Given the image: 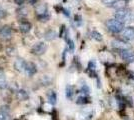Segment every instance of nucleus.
<instances>
[{"mask_svg":"<svg viewBox=\"0 0 134 120\" xmlns=\"http://www.w3.org/2000/svg\"><path fill=\"white\" fill-rule=\"evenodd\" d=\"M114 17L122 23L131 22V21H134V12L127 8H119V9H116V11L114 13Z\"/></svg>","mask_w":134,"mask_h":120,"instance_id":"obj_1","label":"nucleus"},{"mask_svg":"<svg viewBox=\"0 0 134 120\" xmlns=\"http://www.w3.org/2000/svg\"><path fill=\"white\" fill-rule=\"evenodd\" d=\"M106 27L112 33H119L125 28L124 23H122L117 19H109L106 22Z\"/></svg>","mask_w":134,"mask_h":120,"instance_id":"obj_2","label":"nucleus"},{"mask_svg":"<svg viewBox=\"0 0 134 120\" xmlns=\"http://www.w3.org/2000/svg\"><path fill=\"white\" fill-rule=\"evenodd\" d=\"M36 14H37V17L40 21H47L49 19V13H48V9H47V6L46 4H40L36 7Z\"/></svg>","mask_w":134,"mask_h":120,"instance_id":"obj_3","label":"nucleus"},{"mask_svg":"<svg viewBox=\"0 0 134 120\" xmlns=\"http://www.w3.org/2000/svg\"><path fill=\"white\" fill-rule=\"evenodd\" d=\"M47 50V44H45L44 42H38L36 44H34L33 47L31 48V52L33 53L34 55H43Z\"/></svg>","mask_w":134,"mask_h":120,"instance_id":"obj_4","label":"nucleus"},{"mask_svg":"<svg viewBox=\"0 0 134 120\" xmlns=\"http://www.w3.org/2000/svg\"><path fill=\"white\" fill-rule=\"evenodd\" d=\"M120 56L122 58L124 61L129 63H133L134 62V51L130 50L129 48L127 49H123L120 51Z\"/></svg>","mask_w":134,"mask_h":120,"instance_id":"obj_5","label":"nucleus"},{"mask_svg":"<svg viewBox=\"0 0 134 120\" xmlns=\"http://www.w3.org/2000/svg\"><path fill=\"white\" fill-rule=\"evenodd\" d=\"M121 36L123 39L128 40V41H133L134 40V27L129 26L124 28L121 31Z\"/></svg>","mask_w":134,"mask_h":120,"instance_id":"obj_6","label":"nucleus"},{"mask_svg":"<svg viewBox=\"0 0 134 120\" xmlns=\"http://www.w3.org/2000/svg\"><path fill=\"white\" fill-rule=\"evenodd\" d=\"M103 3L108 7H112V8H124V1H120V0H102Z\"/></svg>","mask_w":134,"mask_h":120,"instance_id":"obj_7","label":"nucleus"},{"mask_svg":"<svg viewBox=\"0 0 134 120\" xmlns=\"http://www.w3.org/2000/svg\"><path fill=\"white\" fill-rule=\"evenodd\" d=\"M0 36H1V38H3V39H10L12 36V29L10 26H8V25H5V26H3L2 28L0 29Z\"/></svg>","mask_w":134,"mask_h":120,"instance_id":"obj_8","label":"nucleus"},{"mask_svg":"<svg viewBox=\"0 0 134 120\" xmlns=\"http://www.w3.org/2000/svg\"><path fill=\"white\" fill-rule=\"evenodd\" d=\"M26 62L24 59L22 58H17L14 62V67L16 69L18 72H21V73H24V70H25V66H26Z\"/></svg>","mask_w":134,"mask_h":120,"instance_id":"obj_9","label":"nucleus"},{"mask_svg":"<svg viewBox=\"0 0 134 120\" xmlns=\"http://www.w3.org/2000/svg\"><path fill=\"white\" fill-rule=\"evenodd\" d=\"M37 72V67L33 62H26L24 73H26L28 76H32Z\"/></svg>","mask_w":134,"mask_h":120,"instance_id":"obj_10","label":"nucleus"},{"mask_svg":"<svg viewBox=\"0 0 134 120\" xmlns=\"http://www.w3.org/2000/svg\"><path fill=\"white\" fill-rule=\"evenodd\" d=\"M93 117V112L92 109H83L80 113H79V119L80 120H91Z\"/></svg>","mask_w":134,"mask_h":120,"instance_id":"obj_11","label":"nucleus"},{"mask_svg":"<svg viewBox=\"0 0 134 120\" xmlns=\"http://www.w3.org/2000/svg\"><path fill=\"white\" fill-rule=\"evenodd\" d=\"M19 28H20V31L22 33H28L31 30V28H32V25H31L30 22H28L26 20H23L19 24Z\"/></svg>","mask_w":134,"mask_h":120,"instance_id":"obj_12","label":"nucleus"},{"mask_svg":"<svg viewBox=\"0 0 134 120\" xmlns=\"http://www.w3.org/2000/svg\"><path fill=\"white\" fill-rule=\"evenodd\" d=\"M16 97L19 99V100H21V101H25V100H27L28 98H29V94H28V92L26 90H23V89H19V90H17L16 92Z\"/></svg>","mask_w":134,"mask_h":120,"instance_id":"obj_13","label":"nucleus"},{"mask_svg":"<svg viewBox=\"0 0 134 120\" xmlns=\"http://www.w3.org/2000/svg\"><path fill=\"white\" fill-rule=\"evenodd\" d=\"M112 46L115 48V49H117L119 51H121L123 49H127L128 47L127 45L122 42V41H119V40H115V41H112Z\"/></svg>","mask_w":134,"mask_h":120,"instance_id":"obj_14","label":"nucleus"},{"mask_svg":"<svg viewBox=\"0 0 134 120\" xmlns=\"http://www.w3.org/2000/svg\"><path fill=\"white\" fill-rule=\"evenodd\" d=\"M9 119V111L7 106H2L0 108V120H8Z\"/></svg>","mask_w":134,"mask_h":120,"instance_id":"obj_15","label":"nucleus"},{"mask_svg":"<svg viewBox=\"0 0 134 120\" xmlns=\"http://www.w3.org/2000/svg\"><path fill=\"white\" fill-rule=\"evenodd\" d=\"M75 90H74V87L71 85H67L65 87V95H66V98L67 99H69V100H71L74 96V93H75Z\"/></svg>","mask_w":134,"mask_h":120,"instance_id":"obj_16","label":"nucleus"},{"mask_svg":"<svg viewBox=\"0 0 134 120\" xmlns=\"http://www.w3.org/2000/svg\"><path fill=\"white\" fill-rule=\"evenodd\" d=\"M7 86H8V84H7L5 74L3 73V71L0 70V89H5Z\"/></svg>","mask_w":134,"mask_h":120,"instance_id":"obj_17","label":"nucleus"},{"mask_svg":"<svg viewBox=\"0 0 134 120\" xmlns=\"http://www.w3.org/2000/svg\"><path fill=\"white\" fill-rule=\"evenodd\" d=\"M90 37H91L92 39H94L95 41H98V42H101V41L103 40L102 34H101V33H99L98 31H96V30L91 31V33H90Z\"/></svg>","mask_w":134,"mask_h":120,"instance_id":"obj_18","label":"nucleus"},{"mask_svg":"<svg viewBox=\"0 0 134 120\" xmlns=\"http://www.w3.org/2000/svg\"><path fill=\"white\" fill-rule=\"evenodd\" d=\"M47 97H48V101H49V103H50L51 105L56 104V102H57V95H56L55 92L50 91L49 93H48Z\"/></svg>","mask_w":134,"mask_h":120,"instance_id":"obj_19","label":"nucleus"},{"mask_svg":"<svg viewBox=\"0 0 134 120\" xmlns=\"http://www.w3.org/2000/svg\"><path fill=\"white\" fill-rule=\"evenodd\" d=\"M56 38V32L54 30H48L46 33H45V39L50 41Z\"/></svg>","mask_w":134,"mask_h":120,"instance_id":"obj_20","label":"nucleus"},{"mask_svg":"<svg viewBox=\"0 0 134 120\" xmlns=\"http://www.w3.org/2000/svg\"><path fill=\"white\" fill-rule=\"evenodd\" d=\"M76 102L78 103V104L88 103V97H87V95H81V96H79V97L77 98V100H76Z\"/></svg>","mask_w":134,"mask_h":120,"instance_id":"obj_21","label":"nucleus"},{"mask_svg":"<svg viewBox=\"0 0 134 120\" xmlns=\"http://www.w3.org/2000/svg\"><path fill=\"white\" fill-rule=\"evenodd\" d=\"M80 91H81V93H82L83 95H88L90 92V89L86 84H83V86H82L81 89H80Z\"/></svg>","mask_w":134,"mask_h":120,"instance_id":"obj_22","label":"nucleus"},{"mask_svg":"<svg viewBox=\"0 0 134 120\" xmlns=\"http://www.w3.org/2000/svg\"><path fill=\"white\" fill-rule=\"evenodd\" d=\"M67 43H68V48L70 49V51H73L74 48H75V45H74V42H73L71 39L67 40Z\"/></svg>","mask_w":134,"mask_h":120,"instance_id":"obj_23","label":"nucleus"},{"mask_svg":"<svg viewBox=\"0 0 134 120\" xmlns=\"http://www.w3.org/2000/svg\"><path fill=\"white\" fill-rule=\"evenodd\" d=\"M5 15H6L5 11H4V10H3V9L0 7V19H1V18H3L4 16H5Z\"/></svg>","mask_w":134,"mask_h":120,"instance_id":"obj_24","label":"nucleus"},{"mask_svg":"<svg viewBox=\"0 0 134 120\" xmlns=\"http://www.w3.org/2000/svg\"><path fill=\"white\" fill-rule=\"evenodd\" d=\"M14 1H15V3H16L17 5L21 6L23 3H24V1H25V0H14Z\"/></svg>","mask_w":134,"mask_h":120,"instance_id":"obj_25","label":"nucleus"},{"mask_svg":"<svg viewBox=\"0 0 134 120\" xmlns=\"http://www.w3.org/2000/svg\"><path fill=\"white\" fill-rule=\"evenodd\" d=\"M28 2H29L30 4H35V3L37 2V0H28Z\"/></svg>","mask_w":134,"mask_h":120,"instance_id":"obj_26","label":"nucleus"},{"mask_svg":"<svg viewBox=\"0 0 134 120\" xmlns=\"http://www.w3.org/2000/svg\"><path fill=\"white\" fill-rule=\"evenodd\" d=\"M63 1H64V2H65V1H66V0H63Z\"/></svg>","mask_w":134,"mask_h":120,"instance_id":"obj_27","label":"nucleus"}]
</instances>
